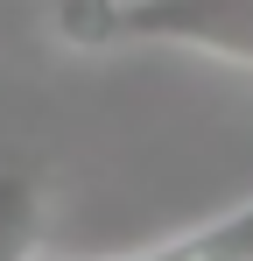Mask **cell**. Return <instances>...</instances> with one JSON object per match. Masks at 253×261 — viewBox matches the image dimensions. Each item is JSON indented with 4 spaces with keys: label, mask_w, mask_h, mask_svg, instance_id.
<instances>
[{
    "label": "cell",
    "mask_w": 253,
    "mask_h": 261,
    "mask_svg": "<svg viewBox=\"0 0 253 261\" xmlns=\"http://www.w3.org/2000/svg\"><path fill=\"white\" fill-rule=\"evenodd\" d=\"M42 254V176L0 163V261Z\"/></svg>",
    "instance_id": "3"
},
{
    "label": "cell",
    "mask_w": 253,
    "mask_h": 261,
    "mask_svg": "<svg viewBox=\"0 0 253 261\" xmlns=\"http://www.w3.org/2000/svg\"><path fill=\"white\" fill-rule=\"evenodd\" d=\"M120 261H253V205L204 219L190 233H169V240L141 247V254H120Z\"/></svg>",
    "instance_id": "2"
},
{
    "label": "cell",
    "mask_w": 253,
    "mask_h": 261,
    "mask_svg": "<svg viewBox=\"0 0 253 261\" xmlns=\"http://www.w3.org/2000/svg\"><path fill=\"white\" fill-rule=\"evenodd\" d=\"M49 21L71 49L176 43L253 64V0H56Z\"/></svg>",
    "instance_id": "1"
}]
</instances>
